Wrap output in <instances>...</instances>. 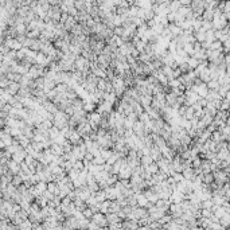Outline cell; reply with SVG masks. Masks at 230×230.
I'll return each instance as SVG.
<instances>
[{
    "mask_svg": "<svg viewBox=\"0 0 230 230\" xmlns=\"http://www.w3.org/2000/svg\"><path fill=\"white\" fill-rule=\"evenodd\" d=\"M27 155H29V152H27L26 148H22V150L16 151L14 155H12L11 159H14L15 161H18V163H22V161H24V159H26Z\"/></svg>",
    "mask_w": 230,
    "mask_h": 230,
    "instance_id": "1",
    "label": "cell"
},
{
    "mask_svg": "<svg viewBox=\"0 0 230 230\" xmlns=\"http://www.w3.org/2000/svg\"><path fill=\"white\" fill-rule=\"evenodd\" d=\"M20 88H22V85H20V82H16V81H11V83L10 85L7 86V92L8 93H11V94H18L19 93V90H20Z\"/></svg>",
    "mask_w": 230,
    "mask_h": 230,
    "instance_id": "2",
    "label": "cell"
},
{
    "mask_svg": "<svg viewBox=\"0 0 230 230\" xmlns=\"http://www.w3.org/2000/svg\"><path fill=\"white\" fill-rule=\"evenodd\" d=\"M152 101H154V96H150V94H141L140 102H141L143 107H144V109H145V108H148V107H151V105H152Z\"/></svg>",
    "mask_w": 230,
    "mask_h": 230,
    "instance_id": "3",
    "label": "cell"
},
{
    "mask_svg": "<svg viewBox=\"0 0 230 230\" xmlns=\"http://www.w3.org/2000/svg\"><path fill=\"white\" fill-rule=\"evenodd\" d=\"M47 190L50 191V192H52V194H55V195H59V187H58V183L57 182H49L47 183Z\"/></svg>",
    "mask_w": 230,
    "mask_h": 230,
    "instance_id": "4",
    "label": "cell"
},
{
    "mask_svg": "<svg viewBox=\"0 0 230 230\" xmlns=\"http://www.w3.org/2000/svg\"><path fill=\"white\" fill-rule=\"evenodd\" d=\"M110 203H112L110 199H105L104 202H101V205H100V211H101V213H104V214H108V213H109Z\"/></svg>",
    "mask_w": 230,
    "mask_h": 230,
    "instance_id": "5",
    "label": "cell"
},
{
    "mask_svg": "<svg viewBox=\"0 0 230 230\" xmlns=\"http://www.w3.org/2000/svg\"><path fill=\"white\" fill-rule=\"evenodd\" d=\"M19 226V230H31V229H34V223L29 219H26V221H23V222L20 223V225H18Z\"/></svg>",
    "mask_w": 230,
    "mask_h": 230,
    "instance_id": "6",
    "label": "cell"
},
{
    "mask_svg": "<svg viewBox=\"0 0 230 230\" xmlns=\"http://www.w3.org/2000/svg\"><path fill=\"white\" fill-rule=\"evenodd\" d=\"M93 195H94V197L97 198V201H98V202H104L105 199H108V198H107V192H105L104 188H100V190H98L97 192H94Z\"/></svg>",
    "mask_w": 230,
    "mask_h": 230,
    "instance_id": "7",
    "label": "cell"
},
{
    "mask_svg": "<svg viewBox=\"0 0 230 230\" xmlns=\"http://www.w3.org/2000/svg\"><path fill=\"white\" fill-rule=\"evenodd\" d=\"M61 133V129L58 128V127H55V125H52L50 129H49V136H50V139L51 140H54L55 137H57L58 135Z\"/></svg>",
    "mask_w": 230,
    "mask_h": 230,
    "instance_id": "8",
    "label": "cell"
},
{
    "mask_svg": "<svg viewBox=\"0 0 230 230\" xmlns=\"http://www.w3.org/2000/svg\"><path fill=\"white\" fill-rule=\"evenodd\" d=\"M154 159H152V156L151 155H143L141 156V159H140V163H141V166H148V164H151V163H154Z\"/></svg>",
    "mask_w": 230,
    "mask_h": 230,
    "instance_id": "9",
    "label": "cell"
},
{
    "mask_svg": "<svg viewBox=\"0 0 230 230\" xmlns=\"http://www.w3.org/2000/svg\"><path fill=\"white\" fill-rule=\"evenodd\" d=\"M187 63L190 65V67H191V69H197V67L199 66L201 61L198 59L197 57H191V58H188V59H187Z\"/></svg>",
    "mask_w": 230,
    "mask_h": 230,
    "instance_id": "10",
    "label": "cell"
},
{
    "mask_svg": "<svg viewBox=\"0 0 230 230\" xmlns=\"http://www.w3.org/2000/svg\"><path fill=\"white\" fill-rule=\"evenodd\" d=\"M35 187L38 188V190L42 192V194H45L46 191H47V182H43V180H39L38 183L35 184Z\"/></svg>",
    "mask_w": 230,
    "mask_h": 230,
    "instance_id": "11",
    "label": "cell"
},
{
    "mask_svg": "<svg viewBox=\"0 0 230 230\" xmlns=\"http://www.w3.org/2000/svg\"><path fill=\"white\" fill-rule=\"evenodd\" d=\"M82 213H83V215H85V218H89V219H92V217H93V210L90 209V207L88 206V207H85V209L82 210Z\"/></svg>",
    "mask_w": 230,
    "mask_h": 230,
    "instance_id": "12",
    "label": "cell"
},
{
    "mask_svg": "<svg viewBox=\"0 0 230 230\" xmlns=\"http://www.w3.org/2000/svg\"><path fill=\"white\" fill-rule=\"evenodd\" d=\"M93 163L94 164H104V163H107V159H105L104 156H101V155H98V156H94Z\"/></svg>",
    "mask_w": 230,
    "mask_h": 230,
    "instance_id": "13",
    "label": "cell"
},
{
    "mask_svg": "<svg viewBox=\"0 0 230 230\" xmlns=\"http://www.w3.org/2000/svg\"><path fill=\"white\" fill-rule=\"evenodd\" d=\"M73 168H76V170H78V171H82L83 168H85V164H83L82 160H77L76 163L73 164Z\"/></svg>",
    "mask_w": 230,
    "mask_h": 230,
    "instance_id": "14",
    "label": "cell"
},
{
    "mask_svg": "<svg viewBox=\"0 0 230 230\" xmlns=\"http://www.w3.org/2000/svg\"><path fill=\"white\" fill-rule=\"evenodd\" d=\"M85 159H88V160H90V161H93V159H94V155H93L90 151H88V152L85 154Z\"/></svg>",
    "mask_w": 230,
    "mask_h": 230,
    "instance_id": "15",
    "label": "cell"
}]
</instances>
